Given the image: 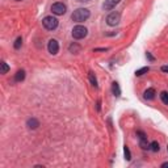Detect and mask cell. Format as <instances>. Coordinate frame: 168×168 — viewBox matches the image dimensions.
<instances>
[{
	"label": "cell",
	"instance_id": "603a6c76",
	"mask_svg": "<svg viewBox=\"0 0 168 168\" xmlns=\"http://www.w3.org/2000/svg\"><path fill=\"white\" fill-rule=\"evenodd\" d=\"M161 167H163V168H167V167H168V163H163V164H161Z\"/></svg>",
	"mask_w": 168,
	"mask_h": 168
},
{
	"label": "cell",
	"instance_id": "ba28073f",
	"mask_svg": "<svg viewBox=\"0 0 168 168\" xmlns=\"http://www.w3.org/2000/svg\"><path fill=\"white\" fill-rule=\"evenodd\" d=\"M143 97L146 100H152L155 97V89L154 88L146 89V91H144V93H143Z\"/></svg>",
	"mask_w": 168,
	"mask_h": 168
},
{
	"label": "cell",
	"instance_id": "7a4b0ae2",
	"mask_svg": "<svg viewBox=\"0 0 168 168\" xmlns=\"http://www.w3.org/2000/svg\"><path fill=\"white\" fill-rule=\"evenodd\" d=\"M88 34V30H87L86 26H82V25H76L74 29H72V37L75 40H83L84 37H87Z\"/></svg>",
	"mask_w": 168,
	"mask_h": 168
},
{
	"label": "cell",
	"instance_id": "9c48e42d",
	"mask_svg": "<svg viewBox=\"0 0 168 168\" xmlns=\"http://www.w3.org/2000/svg\"><path fill=\"white\" fill-rule=\"evenodd\" d=\"M26 125L29 129H37V127L40 126V122H38V120H36V118H29Z\"/></svg>",
	"mask_w": 168,
	"mask_h": 168
},
{
	"label": "cell",
	"instance_id": "4fadbf2b",
	"mask_svg": "<svg viewBox=\"0 0 168 168\" xmlns=\"http://www.w3.org/2000/svg\"><path fill=\"white\" fill-rule=\"evenodd\" d=\"M139 146H141L143 150H148V148H150V143L147 142V139H141V142H139Z\"/></svg>",
	"mask_w": 168,
	"mask_h": 168
},
{
	"label": "cell",
	"instance_id": "2e32d148",
	"mask_svg": "<svg viewBox=\"0 0 168 168\" xmlns=\"http://www.w3.org/2000/svg\"><path fill=\"white\" fill-rule=\"evenodd\" d=\"M160 99L165 105H168V92H161L160 93Z\"/></svg>",
	"mask_w": 168,
	"mask_h": 168
},
{
	"label": "cell",
	"instance_id": "cb8c5ba5",
	"mask_svg": "<svg viewBox=\"0 0 168 168\" xmlns=\"http://www.w3.org/2000/svg\"><path fill=\"white\" fill-rule=\"evenodd\" d=\"M78 1H80V3H86V1H89V0H78Z\"/></svg>",
	"mask_w": 168,
	"mask_h": 168
},
{
	"label": "cell",
	"instance_id": "5bb4252c",
	"mask_svg": "<svg viewBox=\"0 0 168 168\" xmlns=\"http://www.w3.org/2000/svg\"><path fill=\"white\" fill-rule=\"evenodd\" d=\"M89 80H91L93 87H97V80H96V76H95L93 72H89Z\"/></svg>",
	"mask_w": 168,
	"mask_h": 168
},
{
	"label": "cell",
	"instance_id": "277c9868",
	"mask_svg": "<svg viewBox=\"0 0 168 168\" xmlns=\"http://www.w3.org/2000/svg\"><path fill=\"white\" fill-rule=\"evenodd\" d=\"M120 20H121V14L118 12H112L106 17V24L109 25V26H116V25H118Z\"/></svg>",
	"mask_w": 168,
	"mask_h": 168
},
{
	"label": "cell",
	"instance_id": "6da1fadb",
	"mask_svg": "<svg viewBox=\"0 0 168 168\" xmlns=\"http://www.w3.org/2000/svg\"><path fill=\"white\" fill-rule=\"evenodd\" d=\"M89 16H91L89 9H87V8H78L76 11H74L71 18L75 22H84V21H87L89 18Z\"/></svg>",
	"mask_w": 168,
	"mask_h": 168
},
{
	"label": "cell",
	"instance_id": "7c38bea8",
	"mask_svg": "<svg viewBox=\"0 0 168 168\" xmlns=\"http://www.w3.org/2000/svg\"><path fill=\"white\" fill-rule=\"evenodd\" d=\"M150 148L152 151H154V152H158L159 150H160V147H159V143L156 141H154V142H151L150 143Z\"/></svg>",
	"mask_w": 168,
	"mask_h": 168
},
{
	"label": "cell",
	"instance_id": "3957f363",
	"mask_svg": "<svg viewBox=\"0 0 168 168\" xmlns=\"http://www.w3.org/2000/svg\"><path fill=\"white\" fill-rule=\"evenodd\" d=\"M42 24L47 30H54L58 26V20H57V17H53V16H46L42 20Z\"/></svg>",
	"mask_w": 168,
	"mask_h": 168
},
{
	"label": "cell",
	"instance_id": "ffe728a7",
	"mask_svg": "<svg viewBox=\"0 0 168 168\" xmlns=\"http://www.w3.org/2000/svg\"><path fill=\"white\" fill-rule=\"evenodd\" d=\"M21 45H22V38L18 37L17 40H16V42H14V49H20Z\"/></svg>",
	"mask_w": 168,
	"mask_h": 168
},
{
	"label": "cell",
	"instance_id": "d6986e66",
	"mask_svg": "<svg viewBox=\"0 0 168 168\" xmlns=\"http://www.w3.org/2000/svg\"><path fill=\"white\" fill-rule=\"evenodd\" d=\"M0 65H1V74H7V72H8V70H9L8 65H7L5 62H1Z\"/></svg>",
	"mask_w": 168,
	"mask_h": 168
},
{
	"label": "cell",
	"instance_id": "7402d4cb",
	"mask_svg": "<svg viewBox=\"0 0 168 168\" xmlns=\"http://www.w3.org/2000/svg\"><path fill=\"white\" fill-rule=\"evenodd\" d=\"M161 71H163V72H168V66H163V67H161Z\"/></svg>",
	"mask_w": 168,
	"mask_h": 168
},
{
	"label": "cell",
	"instance_id": "d4e9b609",
	"mask_svg": "<svg viewBox=\"0 0 168 168\" xmlns=\"http://www.w3.org/2000/svg\"><path fill=\"white\" fill-rule=\"evenodd\" d=\"M17 1H21V0H17Z\"/></svg>",
	"mask_w": 168,
	"mask_h": 168
},
{
	"label": "cell",
	"instance_id": "e0dca14e",
	"mask_svg": "<svg viewBox=\"0 0 168 168\" xmlns=\"http://www.w3.org/2000/svg\"><path fill=\"white\" fill-rule=\"evenodd\" d=\"M124 154H125V159H126V160H130L131 155H130V150H129L127 146H125V147H124Z\"/></svg>",
	"mask_w": 168,
	"mask_h": 168
},
{
	"label": "cell",
	"instance_id": "ac0fdd59",
	"mask_svg": "<svg viewBox=\"0 0 168 168\" xmlns=\"http://www.w3.org/2000/svg\"><path fill=\"white\" fill-rule=\"evenodd\" d=\"M80 50V46H78L76 43H72L71 46H70V51L71 53H78Z\"/></svg>",
	"mask_w": 168,
	"mask_h": 168
},
{
	"label": "cell",
	"instance_id": "8fae6325",
	"mask_svg": "<svg viewBox=\"0 0 168 168\" xmlns=\"http://www.w3.org/2000/svg\"><path fill=\"white\" fill-rule=\"evenodd\" d=\"M25 79V71L24 70H20V71L16 72V75H14V80L16 82H22Z\"/></svg>",
	"mask_w": 168,
	"mask_h": 168
},
{
	"label": "cell",
	"instance_id": "9a60e30c",
	"mask_svg": "<svg viewBox=\"0 0 168 168\" xmlns=\"http://www.w3.org/2000/svg\"><path fill=\"white\" fill-rule=\"evenodd\" d=\"M148 67H143V69H141V70H137V71H135V75L137 76H142L143 75V74H146V72H148Z\"/></svg>",
	"mask_w": 168,
	"mask_h": 168
},
{
	"label": "cell",
	"instance_id": "5b68a950",
	"mask_svg": "<svg viewBox=\"0 0 168 168\" xmlns=\"http://www.w3.org/2000/svg\"><path fill=\"white\" fill-rule=\"evenodd\" d=\"M66 11H67V7L63 3H54L51 5V12L55 16H62L66 13Z\"/></svg>",
	"mask_w": 168,
	"mask_h": 168
},
{
	"label": "cell",
	"instance_id": "30bf717a",
	"mask_svg": "<svg viewBox=\"0 0 168 168\" xmlns=\"http://www.w3.org/2000/svg\"><path fill=\"white\" fill-rule=\"evenodd\" d=\"M112 91H113V95L114 96H121V89H120V86L117 82H113L112 83Z\"/></svg>",
	"mask_w": 168,
	"mask_h": 168
},
{
	"label": "cell",
	"instance_id": "52a82bcc",
	"mask_svg": "<svg viewBox=\"0 0 168 168\" xmlns=\"http://www.w3.org/2000/svg\"><path fill=\"white\" fill-rule=\"evenodd\" d=\"M121 0H105L103 4V9L104 11H112L113 8H116V5L120 3Z\"/></svg>",
	"mask_w": 168,
	"mask_h": 168
},
{
	"label": "cell",
	"instance_id": "44dd1931",
	"mask_svg": "<svg viewBox=\"0 0 168 168\" xmlns=\"http://www.w3.org/2000/svg\"><path fill=\"white\" fill-rule=\"evenodd\" d=\"M137 135H139V139H147L146 134H144L143 131H141V130H138V131H137Z\"/></svg>",
	"mask_w": 168,
	"mask_h": 168
},
{
	"label": "cell",
	"instance_id": "8992f818",
	"mask_svg": "<svg viewBox=\"0 0 168 168\" xmlns=\"http://www.w3.org/2000/svg\"><path fill=\"white\" fill-rule=\"evenodd\" d=\"M47 49H49V53H50V54L55 55L59 50L58 41H57V40H50V41H49V45H47Z\"/></svg>",
	"mask_w": 168,
	"mask_h": 168
}]
</instances>
